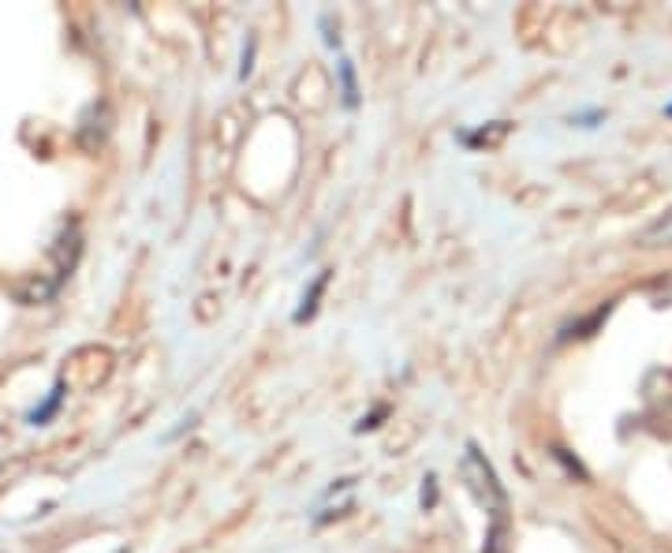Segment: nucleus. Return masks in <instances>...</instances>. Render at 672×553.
<instances>
[{
    "label": "nucleus",
    "instance_id": "f257e3e1",
    "mask_svg": "<svg viewBox=\"0 0 672 553\" xmlns=\"http://www.w3.org/2000/svg\"><path fill=\"white\" fill-rule=\"evenodd\" d=\"M460 475H463V483H468V490L474 494V502H479L493 516V523H505L508 497H505V490H500V483H497V471H493V463L486 460V452H482L474 442L468 445V449H463Z\"/></svg>",
    "mask_w": 672,
    "mask_h": 553
},
{
    "label": "nucleus",
    "instance_id": "f03ea898",
    "mask_svg": "<svg viewBox=\"0 0 672 553\" xmlns=\"http://www.w3.org/2000/svg\"><path fill=\"white\" fill-rule=\"evenodd\" d=\"M639 244L642 247H672V213H665V217H658L653 225L642 228Z\"/></svg>",
    "mask_w": 672,
    "mask_h": 553
},
{
    "label": "nucleus",
    "instance_id": "7ed1b4c3",
    "mask_svg": "<svg viewBox=\"0 0 672 553\" xmlns=\"http://www.w3.org/2000/svg\"><path fill=\"white\" fill-rule=\"evenodd\" d=\"M60 404H64V386H52V392H49V397H45V404H42V408H34V412L26 415V423H31V426H45L52 415L60 412Z\"/></svg>",
    "mask_w": 672,
    "mask_h": 553
},
{
    "label": "nucleus",
    "instance_id": "20e7f679",
    "mask_svg": "<svg viewBox=\"0 0 672 553\" xmlns=\"http://www.w3.org/2000/svg\"><path fill=\"white\" fill-rule=\"evenodd\" d=\"M326 284H329V273H318V276H314V284H310L307 292H303V307L295 310V322H307L314 310H318V296H321V292H326Z\"/></svg>",
    "mask_w": 672,
    "mask_h": 553
},
{
    "label": "nucleus",
    "instance_id": "39448f33",
    "mask_svg": "<svg viewBox=\"0 0 672 553\" xmlns=\"http://www.w3.org/2000/svg\"><path fill=\"white\" fill-rule=\"evenodd\" d=\"M337 75H340V94H344V105H347V109H358V83H355L352 60H340Z\"/></svg>",
    "mask_w": 672,
    "mask_h": 553
},
{
    "label": "nucleus",
    "instance_id": "423d86ee",
    "mask_svg": "<svg viewBox=\"0 0 672 553\" xmlns=\"http://www.w3.org/2000/svg\"><path fill=\"white\" fill-rule=\"evenodd\" d=\"M482 553H508V546H505V523H493L490 534H486V546H482Z\"/></svg>",
    "mask_w": 672,
    "mask_h": 553
},
{
    "label": "nucleus",
    "instance_id": "0eeeda50",
    "mask_svg": "<svg viewBox=\"0 0 672 553\" xmlns=\"http://www.w3.org/2000/svg\"><path fill=\"white\" fill-rule=\"evenodd\" d=\"M605 120L602 109H590V113H576L571 116V128H598V123Z\"/></svg>",
    "mask_w": 672,
    "mask_h": 553
},
{
    "label": "nucleus",
    "instance_id": "6e6552de",
    "mask_svg": "<svg viewBox=\"0 0 672 553\" xmlns=\"http://www.w3.org/2000/svg\"><path fill=\"white\" fill-rule=\"evenodd\" d=\"M437 502V490H434V475H426V486H423V505H434Z\"/></svg>",
    "mask_w": 672,
    "mask_h": 553
},
{
    "label": "nucleus",
    "instance_id": "1a4fd4ad",
    "mask_svg": "<svg viewBox=\"0 0 672 553\" xmlns=\"http://www.w3.org/2000/svg\"><path fill=\"white\" fill-rule=\"evenodd\" d=\"M321 26H326V46H340V34H333V23H329V15L321 20Z\"/></svg>",
    "mask_w": 672,
    "mask_h": 553
},
{
    "label": "nucleus",
    "instance_id": "9d476101",
    "mask_svg": "<svg viewBox=\"0 0 672 553\" xmlns=\"http://www.w3.org/2000/svg\"><path fill=\"white\" fill-rule=\"evenodd\" d=\"M250 52H255V42H250V46L244 49V68H239V79L250 75Z\"/></svg>",
    "mask_w": 672,
    "mask_h": 553
},
{
    "label": "nucleus",
    "instance_id": "9b49d317",
    "mask_svg": "<svg viewBox=\"0 0 672 553\" xmlns=\"http://www.w3.org/2000/svg\"><path fill=\"white\" fill-rule=\"evenodd\" d=\"M665 113H669V116H672V105H669V109H665Z\"/></svg>",
    "mask_w": 672,
    "mask_h": 553
}]
</instances>
